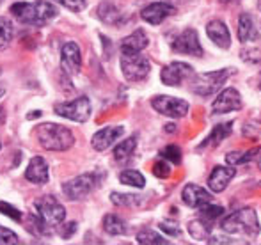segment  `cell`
Listing matches in <instances>:
<instances>
[{
  "label": "cell",
  "instance_id": "6da1fadb",
  "mask_svg": "<svg viewBox=\"0 0 261 245\" xmlns=\"http://www.w3.org/2000/svg\"><path fill=\"white\" fill-rule=\"evenodd\" d=\"M11 13L18 21L25 25H34L43 27L50 20L57 16V7L45 0H36V2H16L11 6Z\"/></svg>",
  "mask_w": 261,
  "mask_h": 245
},
{
  "label": "cell",
  "instance_id": "7a4b0ae2",
  "mask_svg": "<svg viewBox=\"0 0 261 245\" xmlns=\"http://www.w3.org/2000/svg\"><path fill=\"white\" fill-rule=\"evenodd\" d=\"M220 229L227 235H238L244 238H256L261 231V226L258 222V215L251 208H244V210L233 211V213L226 215L220 222Z\"/></svg>",
  "mask_w": 261,
  "mask_h": 245
},
{
  "label": "cell",
  "instance_id": "3957f363",
  "mask_svg": "<svg viewBox=\"0 0 261 245\" xmlns=\"http://www.w3.org/2000/svg\"><path fill=\"white\" fill-rule=\"evenodd\" d=\"M36 137L41 148L48 149V151H66L75 144V137L69 128L62 126V124L45 123L39 124L36 128Z\"/></svg>",
  "mask_w": 261,
  "mask_h": 245
},
{
  "label": "cell",
  "instance_id": "277c9868",
  "mask_svg": "<svg viewBox=\"0 0 261 245\" xmlns=\"http://www.w3.org/2000/svg\"><path fill=\"white\" fill-rule=\"evenodd\" d=\"M121 69L123 75L128 82H141L151 71V64H149L148 57L137 53H123L121 56Z\"/></svg>",
  "mask_w": 261,
  "mask_h": 245
},
{
  "label": "cell",
  "instance_id": "5b68a950",
  "mask_svg": "<svg viewBox=\"0 0 261 245\" xmlns=\"http://www.w3.org/2000/svg\"><path fill=\"white\" fill-rule=\"evenodd\" d=\"M100 185V178L96 173H87V174H80V176L73 178V180L66 181L62 185V192L68 199L76 201L86 197L87 194L93 192L96 186Z\"/></svg>",
  "mask_w": 261,
  "mask_h": 245
},
{
  "label": "cell",
  "instance_id": "8992f818",
  "mask_svg": "<svg viewBox=\"0 0 261 245\" xmlns=\"http://www.w3.org/2000/svg\"><path fill=\"white\" fill-rule=\"evenodd\" d=\"M231 75V69H219V71L199 73L192 84V91L199 96H212L213 93L220 89L227 76Z\"/></svg>",
  "mask_w": 261,
  "mask_h": 245
},
{
  "label": "cell",
  "instance_id": "52a82bcc",
  "mask_svg": "<svg viewBox=\"0 0 261 245\" xmlns=\"http://www.w3.org/2000/svg\"><path fill=\"white\" fill-rule=\"evenodd\" d=\"M54 111L57 116L69 119V121L86 123L91 116V101H89V98L80 96V98H76V100L64 101V103H57Z\"/></svg>",
  "mask_w": 261,
  "mask_h": 245
},
{
  "label": "cell",
  "instance_id": "ba28073f",
  "mask_svg": "<svg viewBox=\"0 0 261 245\" xmlns=\"http://www.w3.org/2000/svg\"><path fill=\"white\" fill-rule=\"evenodd\" d=\"M38 215L50 226H59L66 217V210L54 196H43L34 201Z\"/></svg>",
  "mask_w": 261,
  "mask_h": 245
},
{
  "label": "cell",
  "instance_id": "9c48e42d",
  "mask_svg": "<svg viewBox=\"0 0 261 245\" xmlns=\"http://www.w3.org/2000/svg\"><path fill=\"white\" fill-rule=\"evenodd\" d=\"M151 107L156 112H160V114L172 119L185 118L187 112H189V103L185 100H179V98H172V96H155L151 100Z\"/></svg>",
  "mask_w": 261,
  "mask_h": 245
},
{
  "label": "cell",
  "instance_id": "30bf717a",
  "mask_svg": "<svg viewBox=\"0 0 261 245\" xmlns=\"http://www.w3.org/2000/svg\"><path fill=\"white\" fill-rule=\"evenodd\" d=\"M172 50L178 53H185V56L201 57L203 56V46L197 38V32L194 29H185L174 41L171 43Z\"/></svg>",
  "mask_w": 261,
  "mask_h": 245
},
{
  "label": "cell",
  "instance_id": "8fae6325",
  "mask_svg": "<svg viewBox=\"0 0 261 245\" xmlns=\"http://www.w3.org/2000/svg\"><path fill=\"white\" fill-rule=\"evenodd\" d=\"M242 96L234 87H227L224 89L219 96L215 98L212 105V111L213 114H227V112H233V111H240L242 108Z\"/></svg>",
  "mask_w": 261,
  "mask_h": 245
},
{
  "label": "cell",
  "instance_id": "7c38bea8",
  "mask_svg": "<svg viewBox=\"0 0 261 245\" xmlns=\"http://www.w3.org/2000/svg\"><path fill=\"white\" fill-rule=\"evenodd\" d=\"M61 68L64 69L66 75L73 76L79 75L80 68H82V53L76 43L69 41L62 46L61 50Z\"/></svg>",
  "mask_w": 261,
  "mask_h": 245
},
{
  "label": "cell",
  "instance_id": "4fadbf2b",
  "mask_svg": "<svg viewBox=\"0 0 261 245\" xmlns=\"http://www.w3.org/2000/svg\"><path fill=\"white\" fill-rule=\"evenodd\" d=\"M194 73V68L187 62H171L165 66L160 73V78L165 86H179L183 80H187Z\"/></svg>",
  "mask_w": 261,
  "mask_h": 245
},
{
  "label": "cell",
  "instance_id": "5bb4252c",
  "mask_svg": "<svg viewBox=\"0 0 261 245\" xmlns=\"http://www.w3.org/2000/svg\"><path fill=\"white\" fill-rule=\"evenodd\" d=\"M181 199H183V203H185L187 206L197 208V210H199L201 206L212 203L213 196L208 192L206 188H203V186H199L196 183H189V185H185V188H183Z\"/></svg>",
  "mask_w": 261,
  "mask_h": 245
},
{
  "label": "cell",
  "instance_id": "9a60e30c",
  "mask_svg": "<svg viewBox=\"0 0 261 245\" xmlns=\"http://www.w3.org/2000/svg\"><path fill=\"white\" fill-rule=\"evenodd\" d=\"M176 9L171 6V4L165 2H153L149 6H146L144 9L141 11V18L144 21L151 25H160L165 18H169L171 14H174Z\"/></svg>",
  "mask_w": 261,
  "mask_h": 245
},
{
  "label": "cell",
  "instance_id": "2e32d148",
  "mask_svg": "<svg viewBox=\"0 0 261 245\" xmlns=\"http://www.w3.org/2000/svg\"><path fill=\"white\" fill-rule=\"evenodd\" d=\"M123 133H124L123 126H105L93 135L91 144H93V148L96 149V151H105V149H109L117 139L123 137Z\"/></svg>",
  "mask_w": 261,
  "mask_h": 245
},
{
  "label": "cell",
  "instance_id": "e0dca14e",
  "mask_svg": "<svg viewBox=\"0 0 261 245\" xmlns=\"http://www.w3.org/2000/svg\"><path fill=\"white\" fill-rule=\"evenodd\" d=\"M237 174V169L234 167H224V166H217L215 169L212 171L208 178V188L215 194H220L226 190V186L229 185V181L234 178Z\"/></svg>",
  "mask_w": 261,
  "mask_h": 245
},
{
  "label": "cell",
  "instance_id": "ac0fdd59",
  "mask_svg": "<svg viewBox=\"0 0 261 245\" xmlns=\"http://www.w3.org/2000/svg\"><path fill=\"white\" fill-rule=\"evenodd\" d=\"M206 34L217 46H220V48H229V46H231L229 29L226 27V23H224V21L212 20L206 25Z\"/></svg>",
  "mask_w": 261,
  "mask_h": 245
},
{
  "label": "cell",
  "instance_id": "d6986e66",
  "mask_svg": "<svg viewBox=\"0 0 261 245\" xmlns=\"http://www.w3.org/2000/svg\"><path fill=\"white\" fill-rule=\"evenodd\" d=\"M25 178H27L31 183L45 185L46 181H48V166H46L45 158L34 156V158L29 162L27 171H25Z\"/></svg>",
  "mask_w": 261,
  "mask_h": 245
},
{
  "label": "cell",
  "instance_id": "ffe728a7",
  "mask_svg": "<svg viewBox=\"0 0 261 245\" xmlns=\"http://www.w3.org/2000/svg\"><path fill=\"white\" fill-rule=\"evenodd\" d=\"M149 45V39L146 36V32L142 29H137L135 32H132L130 36L121 41V52L123 53H137V52H142L146 46Z\"/></svg>",
  "mask_w": 261,
  "mask_h": 245
},
{
  "label": "cell",
  "instance_id": "44dd1931",
  "mask_svg": "<svg viewBox=\"0 0 261 245\" xmlns=\"http://www.w3.org/2000/svg\"><path fill=\"white\" fill-rule=\"evenodd\" d=\"M231 131H233V123H222V124H215L212 130V133L208 135L206 139H204L203 142H201L199 149L203 148H215V146H219L220 142L224 141L226 137H229Z\"/></svg>",
  "mask_w": 261,
  "mask_h": 245
},
{
  "label": "cell",
  "instance_id": "7402d4cb",
  "mask_svg": "<svg viewBox=\"0 0 261 245\" xmlns=\"http://www.w3.org/2000/svg\"><path fill=\"white\" fill-rule=\"evenodd\" d=\"M258 38L259 34L256 31L252 18L247 13H242L240 18H238V39L242 43H249V41H256Z\"/></svg>",
  "mask_w": 261,
  "mask_h": 245
},
{
  "label": "cell",
  "instance_id": "603a6c76",
  "mask_svg": "<svg viewBox=\"0 0 261 245\" xmlns=\"http://www.w3.org/2000/svg\"><path fill=\"white\" fill-rule=\"evenodd\" d=\"M98 16H100L101 21H105V23H109V25H121L124 21L123 13H121L114 4H109V2H103L98 7Z\"/></svg>",
  "mask_w": 261,
  "mask_h": 245
},
{
  "label": "cell",
  "instance_id": "cb8c5ba5",
  "mask_svg": "<svg viewBox=\"0 0 261 245\" xmlns=\"http://www.w3.org/2000/svg\"><path fill=\"white\" fill-rule=\"evenodd\" d=\"M261 158V148H252L249 151H231L226 155V162L229 164L231 167H237V166H242V164H247V162H252V160H258Z\"/></svg>",
  "mask_w": 261,
  "mask_h": 245
},
{
  "label": "cell",
  "instance_id": "d4e9b609",
  "mask_svg": "<svg viewBox=\"0 0 261 245\" xmlns=\"http://www.w3.org/2000/svg\"><path fill=\"white\" fill-rule=\"evenodd\" d=\"M103 229H105V233H109V235H112V236L126 235L128 233L126 222H124L121 217H117V215H105Z\"/></svg>",
  "mask_w": 261,
  "mask_h": 245
},
{
  "label": "cell",
  "instance_id": "484cf974",
  "mask_svg": "<svg viewBox=\"0 0 261 245\" xmlns=\"http://www.w3.org/2000/svg\"><path fill=\"white\" fill-rule=\"evenodd\" d=\"M135 148H137V139L135 137L126 139V141H123L121 144H117L116 148H114V158H116L117 162H126L128 158H132Z\"/></svg>",
  "mask_w": 261,
  "mask_h": 245
},
{
  "label": "cell",
  "instance_id": "4316f807",
  "mask_svg": "<svg viewBox=\"0 0 261 245\" xmlns=\"http://www.w3.org/2000/svg\"><path fill=\"white\" fill-rule=\"evenodd\" d=\"M220 217H224V208L222 206H217V204H204V206L199 208V219L204 221L206 224H215L217 221H220Z\"/></svg>",
  "mask_w": 261,
  "mask_h": 245
},
{
  "label": "cell",
  "instance_id": "83f0119b",
  "mask_svg": "<svg viewBox=\"0 0 261 245\" xmlns=\"http://www.w3.org/2000/svg\"><path fill=\"white\" fill-rule=\"evenodd\" d=\"M189 231L190 235L194 236L196 240H199V242H210V238H212V226L206 224L204 221H194L189 224Z\"/></svg>",
  "mask_w": 261,
  "mask_h": 245
},
{
  "label": "cell",
  "instance_id": "f1b7e54d",
  "mask_svg": "<svg viewBox=\"0 0 261 245\" xmlns=\"http://www.w3.org/2000/svg\"><path fill=\"white\" fill-rule=\"evenodd\" d=\"M27 231H31L36 236H46L50 235V224H46L41 217H36V215H29L27 217Z\"/></svg>",
  "mask_w": 261,
  "mask_h": 245
},
{
  "label": "cell",
  "instance_id": "f546056e",
  "mask_svg": "<svg viewBox=\"0 0 261 245\" xmlns=\"http://www.w3.org/2000/svg\"><path fill=\"white\" fill-rule=\"evenodd\" d=\"M13 36H14V27L11 23V20L6 16H0V52L11 45Z\"/></svg>",
  "mask_w": 261,
  "mask_h": 245
},
{
  "label": "cell",
  "instance_id": "4dcf8cb0",
  "mask_svg": "<svg viewBox=\"0 0 261 245\" xmlns=\"http://www.w3.org/2000/svg\"><path fill=\"white\" fill-rule=\"evenodd\" d=\"M119 181L123 185H130V186H137V188H142L146 185V180L139 171H134V169H128V171H123L119 174Z\"/></svg>",
  "mask_w": 261,
  "mask_h": 245
},
{
  "label": "cell",
  "instance_id": "1f68e13d",
  "mask_svg": "<svg viewBox=\"0 0 261 245\" xmlns=\"http://www.w3.org/2000/svg\"><path fill=\"white\" fill-rule=\"evenodd\" d=\"M137 243H141V245H165L169 242L162 235H158V233L153 231V229H142V231L137 235Z\"/></svg>",
  "mask_w": 261,
  "mask_h": 245
},
{
  "label": "cell",
  "instance_id": "d6a6232c",
  "mask_svg": "<svg viewBox=\"0 0 261 245\" xmlns=\"http://www.w3.org/2000/svg\"><path fill=\"white\" fill-rule=\"evenodd\" d=\"M110 201L117 206H137L142 203L141 196H135V194H117L112 192L110 194Z\"/></svg>",
  "mask_w": 261,
  "mask_h": 245
},
{
  "label": "cell",
  "instance_id": "836d02e7",
  "mask_svg": "<svg viewBox=\"0 0 261 245\" xmlns=\"http://www.w3.org/2000/svg\"><path fill=\"white\" fill-rule=\"evenodd\" d=\"M160 155L164 156V158L171 160L172 164H179V162H181V149H179L176 144H169L167 148L162 149Z\"/></svg>",
  "mask_w": 261,
  "mask_h": 245
},
{
  "label": "cell",
  "instance_id": "e575fe53",
  "mask_svg": "<svg viewBox=\"0 0 261 245\" xmlns=\"http://www.w3.org/2000/svg\"><path fill=\"white\" fill-rule=\"evenodd\" d=\"M0 213H4L6 217L13 219L14 222H21V213L14 206H11L9 203H6V201H0Z\"/></svg>",
  "mask_w": 261,
  "mask_h": 245
},
{
  "label": "cell",
  "instance_id": "d590c367",
  "mask_svg": "<svg viewBox=\"0 0 261 245\" xmlns=\"http://www.w3.org/2000/svg\"><path fill=\"white\" fill-rule=\"evenodd\" d=\"M11 243H20L18 235L11 231V229L0 226V245H11Z\"/></svg>",
  "mask_w": 261,
  "mask_h": 245
},
{
  "label": "cell",
  "instance_id": "8d00e7d4",
  "mask_svg": "<svg viewBox=\"0 0 261 245\" xmlns=\"http://www.w3.org/2000/svg\"><path fill=\"white\" fill-rule=\"evenodd\" d=\"M153 174H155L156 178H169V174H171V166H169L167 162H156L155 166H153Z\"/></svg>",
  "mask_w": 261,
  "mask_h": 245
},
{
  "label": "cell",
  "instance_id": "74e56055",
  "mask_svg": "<svg viewBox=\"0 0 261 245\" xmlns=\"http://www.w3.org/2000/svg\"><path fill=\"white\" fill-rule=\"evenodd\" d=\"M55 2L68 7V9L75 11V13H79V11H82L84 7H86V0H55Z\"/></svg>",
  "mask_w": 261,
  "mask_h": 245
},
{
  "label": "cell",
  "instance_id": "f35d334b",
  "mask_svg": "<svg viewBox=\"0 0 261 245\" xmlns=\"http://www.w3.org/2000/svg\"><path fill=\"white\" fill-rule=\"evenodd\" d=\"M75 231H76V222H69V224H64L61 228V236L62 238H69Z\"/></svg>",
  "mask_w": 261,
  "mask_h": 245
},
{
  "label": "cell",
  "instance_id": "ab89813d",
  "mask_svg": "<svg viewBox=\"0 0 261 245\" xmlns=\"http://www.w3.org/2000/svg\"><path fill=\"white\" fill-rule=\"evenodd\" d=\"M160 229L165 233H169L171 236H179V228L174 224H167V222H162L160 224Z\"/></svg>",
  "mask_w": 261,
  "mask_h": 245
},
{
  "label": "cell",
  "instance_id": "60d3db41",
  "mask_svg": "<svg viewBox=\"0 0 261 245\" xmlns=\"http://www.w3.org/2000/svg\"><path fill=\"white\" fill-rule=\"evenodd\" d=\"M165 130H167V131H174L176 128H174V124H165Z\"/></svg>",
  "mask_w": 261,
  "mask_h": 245
},
{
  "label": "cell",
  "instance_id": "b9f144b4",
  "mask_svg": "<svg viewBox=\"0 0 261 245\" xmlns=\"http://www.w3.org/2000/svg\"><path fill=\"white\" fill-rule=\"evenodd\" d=\"M2 94H4V89H0V96H2Z\"/></svg>",
  "mask_w": 261,
  "mask_h": 245
},
{
  "label": "cell",
  "instance_id": "7bdbcfd3",
  "mask_svg": "<svg viewBox=\"0 0 261 245\" xmlns=\"http://www.w3.org/2000/svg\"><path fill=\"white\" fill-rule=\"evenodd\" d=\"M259 169H261V160H259Z\"/></svg>",
  "mask_w": 261,
  "mask_h": 245
},
{
  "label": "cell",
  "instance_id": "ee69618b",
  "mask_svg": "<svg viewBox=\"0 0 261 245\" xmlns=\"http://www.w3.org/2000/svg\"><path fill=\"white\" fill-rule=\"evenodd\" d=\"M227 2H233V0H227Z\"/></svg>",
  "mask_w": 261,
  "mask_h": 245
},
{
  "label": "cell",
  "instance_id": "f6af8a7d",
  "mask_svg": "<svg viewBox=\"0 0 261 245\" xmlns=\"http://www.w3.org/2000/svg\"><path fill=\"white\" fill-rule=\"evenodd\" d=\"M259 89H261V84H259Z\"/></svg>",
  "mask_w": 261,
  "mask_h": 245
},
{
  "label": "cell",
  "instance_id": "bcb514c9",
  "mask_svg": "<svg viewBox=\"0 0 261 245\" xmlns=\"http://www.w3.org/2000/svg\"><path fill=\"white\" fill-rule=\"evenodd\" d=\"M259 185H261V183H259Z\"/></svg>",
  "mask_w": 261,
  "mask_h": 245
}]
</instances>
